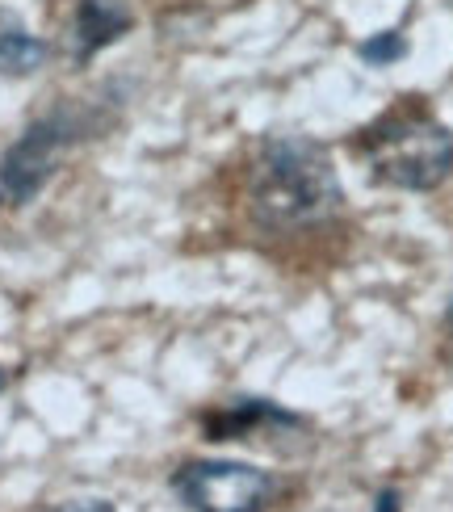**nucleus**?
Returning <instances> with one entry per match:
<instances>
[{"mask_svg":"<svg viewBox=\"0 0 453 512\" xmlns=\"http://www.w3.org/2000/svg\"><path fill=\"white\" fill-rule=\"evenodd\" d=\"M353 156L374 185L428 194L453 177V131L428 110L424 97H399L391 110L361 126Z\"/></svg>","mask_w":453,"mask_h":512,"instance_id":"2","label":"nucleus"},{"mask_svg":"<svg viewBox=\"0 0 453 512\" xmlns=\"http://www.w3.org/2000/svg\"><path fill=\"white\" fill-rule=\"evenodd\" d=\"M441 353H445V366L453 370V298H449L445 319H441Z\"/></svg>","mask_w":453,"mask_h":512,"instance_id":"10","label":"nucleus"},{"mask_svg":"<svg viewBox=\"0 0 453 512\" xmlns=\"http://www.w3.org/2000/svg\"><path fill=\"white\" fill-rule=\"evenodd\" d=\"M135 30V13L126 0H76L72 17V59L89 63L105 47H114L118 38Z\"/></svg>","mask_w":453,"mask_h":512,"instance_id":"6","label":"nucleus"},{"mask_svg":"<svg viewBox=\"0 0 453 512\" xmlns=\"http://www.w3.org/2000/svg\"><path fill=\"white\" fill-rule=\"evenodd\" d=\"M0 391H5V370H0Z\"/></svg>","mask_w":453,"mask_h":512,"instance_id":"12","label":"nucleus"},{"mask_svg":"<svg viewBox=\"0 0 453 512\" xmlns=\"http://www.w3.org/2000/svg\"><path fill=\"white\" fill-rule=\"evenodd\" d=\"M0 202H5V198H0Z\"/></svg>","mask_w":453,"mask_h":512,"instance_id":"13","label":"nucleus"},{"mask_svg":"<svg viewBox=\"0 0 453 512\" xmlns=\"http://www.w3.org/2000/svg\"><path fill=\"white\" fill-rule=\"evenodd\" d=\"M407 55V34L403 30H378L370 38L357 42V59L370 63V68H391Z\"/></svg>","mask_w":453,"mask_h":512,"instance_id":"8","label":"nucleus"},{"mask_svg":"<svg viewBox=\"0 0 453 512\" xmlns=\"http://www.w3.org/2000/svg\"><path fill=\"white\" fill-rule=\"evenodd\" d=\"M374 512H403V500H399V492H395V487H386V492H378V500H374Z\"/></svg>","mask_w":453,"mask_h":512,"instance_id":"11","label":"nucleus"},{"mask_svg":"<svg viewBox=\"0 0 453 512\" xmlns=\"http://www.w3.org/2000/svg\"><path fill=\"white\" fill-rule=\"evenodd\" d=\"M172 492L189 512H265L282 492V479L252 462L193 458L172 471Z\"/></svg>","mask_w":453,"mask_h":512,"instance_id":"4","label":"nucleus"},{"mask_svg":"<svg viewBox=\"0 0 453 512\" xmlns=\"http://www.w3.org/2000/svg\"><path fill=\"white\" fill-rule=\"evenodd\" d=\"M206 441H273V437H311V420L273 399H231L202 416Z\"/></svg>","mask_w":453,"mask_h":512,"instance_id":"5","label":"nucleus"},{"mask_svg":"<svg viewBox=\"0 0 453 512\" xmlns=\"http://www.w3.org/2000/svg\"><path fill=\"white\" fill-rule=\"evenodd\" d=\"M248 210L265 231H311L344 210V189L328 147L307 135L261 139L248 168Z\"/></svg>","mask_w":453,"mask_h":512,"instance_id":"1","label":"nucleus"},{"mask_svg":"<svg viewBox=\"0 0 453 512\" xmlns=\"http://www.w3.org/2000/svg\"><path fill=\"white\" fill-rule=\"evenodd\" d=\"M110 126V105L89 97H68L55 110L34 118L5 152H0V198L9 206H30L42 189L51 185L59 164L84 139H97V131Z\"/></svg>","mask_w":453,"mask_h":512,"instance_id":"3","label":"nucleus"},{"mask_svg":"<svg viewBox=\"0 0 453 512\" xmlns=\"http://www.w3.org/2000/svg\"><path fill=\"white\" fill-rule=\"evenodd\" d=\"M42 512H118L110 500H63V504H51Z\"/></svg>","mask_w":453,"mask_h":512,"instance_id":"9","label":"nucleus"},{"mask_svg":"<svg viewBox=\"0 0 453 512\" xmlns=\"http://www.w3.org/2000/svg\"><path fill=\"white\" fill-rule=\"evenodd\" d=\"M47 55H51V47L26 26V21L9 9H0V76L26 80L47 63Z\"/></svg>","mask_w":453,"mask_h":512,"instance_id":"7","label":"nucleus"}]
</instances>
